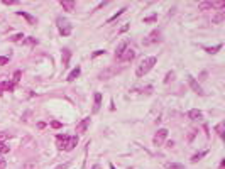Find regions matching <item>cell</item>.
Masks as SVG:
<instances>
[{
	"label": "cell",
	"instance_id": "cell-23",
	"mask_svg": "<svg viewBox=\"0 0 225 169\" xmlns=\"http://www.w3.org/2000/svg\"><path fill=\"white\" fill-rule=\"evenodd\" d=\"M205 154H207V151H203V152H198V154H195L193 157H191V162H198V161L202 159Z\"/></svg>",
	"mask_w": 225,
	"mask_h": 169
},
{
	"label": "cell",
	"instance_id": "cell-27",
	"mask_svg": "<svg viewBox=\"0 0 225 169\" xmlns=\"http://www.w3.org/2000/svg\"><path fill=\"white\" fill-rule=\"evenodd\" d=\"M3 85V90H9V92H14V83H9V81H5V83H2Z\"/></svg>",
	"mask_w": 225,
	"mask_h": 169
},
{
	"label": "cell",
	"instance_id": "cell-42",
	"mask_svg": "<svg viewBox=\"0 0 225 169\" xmlns=\"http://www.w3.org/2000/svg\"><path fill=\"white\" fill-rule=\"evenodd\" d=\"M32 167H34V164H27V166L24 167V169H32Z\"/></svg>",
	"mask_w": 225,
	"mask_h": 169
},
{
	"label": "cell",
	"instance_id": "cell-11",
	"mask_svg": "<svg viewBox=\"0 0 225 169\" xmlns=\"http://www.w3.org/2000/svg\"><path fill=\"white\" fill-rule=\"evenodd\" d=\"M117 71H119V69H115V68H108V69H105V71L100 73L98 78H100V80H108V78H112Z\"/></svg>",
	"mask_w": 225,
	"mask_h": 169
},
{
	"label": "cell",
	"instance_id": "cell-32",
	"mask_svg": "<svg viewBox=\"0 0 225 169\" xmlns=\"http://www.w3.org/2000/svg\"><path fill=\"white\" fill-rule=\"evenodd\" d=\"M3 5H15V3H17V0H3Z\"/></svg>",
	"mask_w": 225,
	"mask_h": 169
},
{
	"label": "cell",
	"instance_id": "cell-44",
	"mask_svg": "<svg viewBox=\"0 0 225 169\" xmlns=\"http://www.w3.org/2000/svg\"><path fill=\"white\" fill-rule=\"evenodd\" d=\"M127 169H132V167H127Z\"/></svg>",
	"mask_w": 225,
	"mask_h": 169
},
{
	"label": "cell",
	"instance_id": "cell-8",
	"mask_svg": "<svg viewBox=\"0 0 225 169\" xmlns=\"http://www.w3.org/2000/svg\"><path fill=\"white\" fill-rule=\"evenodd\" d=\"M69 59H71V51H69L68 47H64L63 51H61V61H63V68H68Z\"/></svg>",
	"mask_w": 225,
	"mask_h": 169
},
{
	"label": "cell",
	"instance_id": "cell-20",
	"mask_svg": "<svg viewBox=\"0 0 225 169\" xmlns=\"http://www.w3.org/2000/svg\"><path fill=\"white\" fill-rule=\"evenodd\" d=\"M223 19H225V12H218V14H217L215 17L212 19V22H213V24H220Z\"/></svg>",
	"mask_w": 225,
	"mask_h": 169
},
{
	"label": "cell",
	"instance_id": "cell-13",
	"mask_svg": "<svg viewBox=\"0 0 225 169\" xmlns=\"http://www.w3.org/2000/svg\"><path fill=\"white\" fill-rule=\"evenodd\" d=\"M127 47H129V42H127V41H122V42L119 44V47L115 49V57H117V59H119V57L122 56V52L125 51Z\"/></svg>",
	"mask_w": 225,
	"mask_h": 169
},
{
	"label": "cell",
	"instance_id": "cell-3",
	"mask_svg": "<svg viewBox=\"0 0 225 169\" xmlns=\"http://www.w3.org/2000/svg\"><path fill=\"white\" fill-rule=\"evenodd\" d=\"M166 137H168V130L166 129H159L156 132V135H154V139H152V144L154 146H162L164 144V141H166Z\"/></svg>",
	"mask_w": 225,
	"mask_h": 169
},
{
	"label": "cell",
	"instance_id": "cell-1",
	"mask_svg": "<svg viewBox=\"0 0 225 169\" xmlns=\"http://www.w3.org/2000/svg\"><path fill=\"white\" fill-rule=\"evenodd\" d=\"M157 63V57H154V56H149V57H144L142 61H141L139 64H137V68H136V75L139 76V78H142L144 75H147L149 71L152 69V66Z\"/></svg>",
	"mask_w": 225,
	"mask_h": 169
},
{
	"label": "cell",
	"instance_id": "cell-18",
	"mask_svg": "<svg viewBox=\"0 0 225 169\" xmlns=\"http://www.w3.org/2000/svg\"><path fill=\"white\" fill-rule=\"evenodd\" d=\"M80 73H81V68H80V66H76V68H74L73 71L68 75V78H66V80H68V81H74L78 76H80Z\"/></svg>",
	"mask_w": 225,
	"mask_h": 169
},
{
	"label": "cell",
	"instance_id": "cell-34",
	"mask_svg": "<svg viewBox=\"0 0 225 169\" xmlns=\"http://www.w3.org/2000/svg\"><path fill=\"white\" fill-rule=\"evenodd\" d=\"M154 20H156V15H151V17H146V19H144V22H146V24H149V22H154Z\"/></svg>",
	"mask_w": 225,
	"mask_h": 169
},
{
	"label": "cell",
	"instance_id": "cell-21",
	"mask_svg": "<svg viewBox=\"0 0 225 169\" xmlns=\"http://www.w3.org/2000/svg\"><path fill=\"white\" fill-rule=\"evenodd\" d=\"M220 49H222V44H217V46H213V47H205V51L210 52V54H215V52L220 51Z\"/></svg>",
	"mask_w": 225,
	"mask_h": 169
},
{
	"label": "cell",
	"instance_id": "cell-12",
	"mask_svg": "<svg viewBox=\"0 0 225 169\" xmlns=\"http://www.w3.org/2000/svg\"><path fill=\"white\" fill-rule=\"evenodd\" d=\"M93 98H95V105H93V113H97L98 110H100V107H102V93H100V92H95Z\"/></svg>",
	"mask_w": 225,
	"mask_h": 169
},
{
	"label": "cell",
	"instance_id": "cell-2",
	"mask_svg": "<svg viewBox=\"0 0 225 169\" xmlns=\"http://www.w3.org/2000/svg\"><path fill=\"white\" fill-rule=\"evenodd\" d=\"M56 26H58V31H59V34L61 36H69L71 34V24H69V20L68 19H64V17H58L56 19Z\"/></svg>",
	"mask_w": 225,
	"mask_h": 169
},
{
	"label": "cell",
	"instance_id": "cell-15",
	"mask_svg": "<svg viewBox=\"0 0 225 169\" xmlns=\"http://www.w3.org/2000/svg\"><path fill=\"white\" fill-rule=\"evenodd\" d=\"M198 9L202 10V12L212 10V9H213V0H208V2H200V3H198Z\"/></svg>",
	"mask_w": 225,
	"mask_h": 169
},
{
	"label": "cell",
	"instance_id": "cell-9",
	"mask_svg": "<svg viewBox=\"0 0 225 169\" xmlns=\"http://www.w3.org/2000/svg\"><path fill=\"white\" fill-rule=\"evenodd\" d=\"M88 125H90V117L83 118V120L76 125V134H85L86 129H88Z\"/></svg>",
	"mask_w": 225,
	"mask_h": 169
},
{
	"label": "cell",
	"instance_id": "cell-6",
	"mask_svg": "<svg viewBox=\"0 0 225 169\" xmlns=\"http://www.w3.org/2000/svg\"><path fill=\"white\" fill-rule=\"evenodd\" d=\"M136 57V51L134 49H130V47H127L125 51L122 52V56L119 57V61H122V63H129V61H132Z\"/></svg>",
	"mask_w": 225,
	"mask_h": 169
},
{
	"label": "cell",
	"instance_id": "cell-37",
	"mask_svg": "<svg viewBox=\"0 0 225 169\" xmlns=\"http://www.w3.org/2000/svg\"><path fill=\"white\" fill-rule=\"evenodd\" d=\"M3 167H5V159L0 157V169H3Z\"/></svg>",
	"mask_w": 225,
	"mask_h": 169
},
{
	"label": "cell",
	"instance_id": "cell-10",
	"mask_svg": "<svg viewBox=\"0 0 225 169\" xmlns=\"http://www.w3.org/2000/svg\"><path fill=\"white\" fill-rule=\"evenodd\" d=\"M59 5L63 7L66 12H73L74 7H76V2H74V0H61Z\"/></svg>",
	"mask_w": 225,
	"mask_h": 169
},
{
	"label": "cell",
	"instance_id": "cell-30",
	"mask_svg": "<svg viewBox=\"0 0 225 169\" xmlns=\"http://www.w3.org/2000/svg\"><path fill=\"white\" fill-rule=\"evenodd\" d=\"M61 125H63V123L58 122V120H53V122H51V127H53V129H61Z\"/></svg>",
	"mask_w": 225,
	"mask_h": 169
},
{
	"label": "cell",
	"instance_id": "cell-41",
	"mask_svg": "<svg viewBox=\"0 0 225 169\" xmlns=\"http://www.w3.org/2000/svg\"><path fill=\"white\" fill-rule=\"evenodd\" d=\"M3 92H5V90H3V85L0 83V95H3Z\"/></svg>",
	"mask_w": 225,
	"mask_h": 169
},
{
	"label": "cell",
	"instance_id": "cell-26",
	"mask_svg": "<svg viewBox=\"0 0 225 169\" xmlns=\"http://www.w3.org/2000/svg\"><path fill=\"white\" fill-rule=\"evenodd\" d=\"M168 169H185V166L180 162H171V164H168Z\"/></svg>",
	"mask_w": 225,
	"mask_h": 169
},
{
	"label": "cell",
	"instance_id": "cell-35",
	"mask_svg": "<svg viewBox=\"0 0 225 169\" xmlns=\"http://www.w3.org/2000/svg\"><path fill=\"white\" fill-rule=\"evenodd\" d=\"M9 63V57H5V56H0V64H7Z\"/></svg>",
	"mask_w": 225,
	"mask_h": 169
},
{
	"label": "cell",
	"instance_id": "cell-31",
	"mask_svg": "<svg viewBox=\"0 0 225 169\" xmlns=\"http://www.w3.org/2000/svg\"><path fill=\"white\" fill-rule=\"evenodd\" d=\"M9 137H10V135L7 134V132H0V142H3L5 139H9Z\"/></svg>",
	"mask_w": 225,
	"mask_h": 169
},
{
	"label": "cell",
	"instance_id": "cell-33",
	"mask_svg": "<svg viewBox=\"0 0 225 169\" xmlns=\"http://www.w3.org/2000/svg\"><path fill=\"white\" fill-rule=\"evenodd\" d=\"M103 52H105V51H103V49H98V51H95L93 54H91V57H98V56H102Z\"/></svg>",
	"mask_w": 225,
	"mask_h": 169
},
{
	"label": "cell",
	"instance_id": "cell-17",
	"mask_svg": "<svg viewBox=\"0 0 225 169\" xmlns=\"http://www.w3.org/2000/svg\"><path fill=\"white\" fill-rule=\"evenodd\" d=\"M17 15H20V17H24V19H26L27 22H29V24H31V26H34V24H36V17H32V15H29L27 12H24V10H19V12H17Z\"/></svg>",
	"mask_w": 225,
	"mask_h": 169
},
{
	"label": "cell",
	"instance_id": "cell-28",
	"mask_svg": "<svg viewBox=\"0 0 225 169\" xmlns=\"http://www.w3.org/2000/svg\"><path fill=\"white\" fill-rule=\"evenodd\" d=\"M173 80H174V71H169L164 78V83H169V81H173Z\"/></svg>",
	"mask_w": 225,
	"mask_h": 169
},
{
	"label": "cell",
	"instance_id": "cell-29",
	"mask_svg": "<svg viewBox=\"0 0 225 169\" xmlns=\"http://www.w3.org/2000/svg\"><path fill=\"white\" fill-rule=\"evenodd\" d=\"M20 76H22V73H20V71H15V73H14V83H19V81H20Z\"/></svg>",
	"mask_w": 225,
	"mask_h": 169
},
{
	"label": "cell",
	"instance_id": "cell-14",
	"mask_svg": "<svg viewBox=\"0 0 225 169\" xmlns=\"http://www.w3.org/2000/svg\"><path fill=\"white\" fill-rule=\"evenodd\" d=\"M188 117L191 118V120H202V118H203V113L200 112V110L193 108V110H190V112H188Z\"/></svg>",
	"mask_w": 225,
	"mask_h": 169
},
{
	"label": "cell",
	"instance_id": "cell-16",
	"mask_svg": "<svg viewBox=\"0 0 225 169\" xmlns=\"http://www.w3.org/2000/svg\"><path fill=\"white\" fill-rule=\"evenodd\" d=\"M76 146H78V137H76V135H73V137H69V139H68V146H66V152L73 151Z\"/></svg>",
	"mask_w": 225,
	"mask_h": 169
},
{
	"label": "cell",
	"instance_id": "cell-19",
	"mask_svg": "<svg viewBox=\"0 0 225 169\" xmlns=\"http://www.w3.org/2000/svg\"><path fill=\"white\" fill-rule=\"evenodd\" d=\"M124 12H127V9H125V7H124V9H120V10L117 12V14H114V15H112V17H110V19H108V20H107V22H108V24H112V22H114V20H117V19L120 17V15H122V14H124Z\"/></svg>",
	"mask_w": 225,
	"mask_h": 169
},
{
	"label": "cell",
	"instance_id": "cell-38",
	"mask_svg": "<svg viewBox=\"0 0 225 169\" xmlns=\"http://www.w3.org/2000/svg\"><path fill=\"white\" fill-rule=\"evenodd\" d=\"M127 31H129V24H125V26L120 29V32H127Z\"/></svg>",
	"mask_w": 225,
	"mask_h": 169
},
{
	"label": "cell",
	"instance_id": "cell-5",
	"mask_svg": "<svg viewBox=\"0 0 225 169\" xmlns=\"http://www.w3.org/2000/svg\"><path fill=\"white\" fill-rule=\"evenodd\" d=\"M159 41H161V32L157 31V29H154L151 34H149L147 37H146L144 44H156V42H159Z\"/></svg>",
	"mask_w": 225,
	"mask_h": 169
},
{
	"label": "cell",
	"instance_id": "cell-25",
	"mask_svg": "<svg viewBox=\"0 0 225 169\" xmlns=\"http://www.w3.org/2000/svg\"><path fill=\"white\" fill-rule=\"evenodd\" d=\"M9 151H10V147L5 142H0V154H7Z\"/></svg>",
	"mask_w": 225,
	"mask_h": 169
},
{
	"label": "cell",
	"instance_id": "cell-24",
	"mask_svg": "<svg viewBox=\"0 0 225 169\" xmlns=\"http://www.w3.org/2000/svg\"><path fill=\"white\" fill-rule=\"evenodd\" d=\"M223 127H225V123H223V122H220V123H218V125H217V127H215L217 134H218V135H220V137H223Z\"/></svg>",
	"mask_w": 225,
	"mask_h": 169
},
{
	"label": "cell",
	"instance_id": "cell-4",
	"mask_svg": "<svg viewBox=\"0 0 225 169\" xmlns=\"http://www.w3.org/2000/svg\"><path fill=\"white\" fill-rule=\"evenodd\" d=\"M186 80H188V85L191 86V90H193L195 93H198V95H205V92H203V88H202V85H200L193 76H190V75H188V78H186Z\"/></svg>",
	"mask_w": 225,
	"mask_h": 169
},
{
	"label": "cell",
	"instance_id": "cell-7",
	"mask_svg": "<svg viewBox=\"0 0 225 169\" xmlns=\"http://www.w3.org/2000/svg\"><path fill=\"white\" fill-rule=\"evenodd\" d=\"M68 139H69V135H58L56 137V146H58V149H61V151H66V146H68Z\"/></svg>",
	"mask_w": 225,
	"mask_h": 169
},
{
	"label": "cell",
	"instance_id": "cell-36",
	"mask_svg": "<svg viewBox=\"0 0 225 169\" xmlns=\"http://www.w3.org/2000/svg\"><path fill=\"white\" fill-rule=\"evenodd\" d=\"M27 42L29 44H37V39L36 37H27Z\"/></svg>",
	"mask_w": 225,
	"mask_h": 169
},
{
	"label": "cell",
	"instance_id": "cell-43",
	"mask_svg": "<svg viewBox=\"0 0 225 169\" xmlns=\"http://www.w3.org/2000/svg\"><path fill=\"white\" fill-rule=\"evenodd\" d=\"M110 169H115V166H114V164H110Z\"/></svg>",
	"mask_w": 225,
	"mask_h": 169
},
{
	"label": "cell",
	"instance_id": "cell-39",
	"mask_svg": "<svg viewBox=\"0 0 225 169\" xmlns=\"http://www.w3.org/2000/svg\"><path fill=\"white\" fill-rule=\"evenodd\" d=\"M105 5H107V2H102V3H98L97 9H102V7H105ZM97 9H95V10H97Z\"/></svg>",
	"mask_w": 225,
	"mask_h": 169
},
{
	"label": "cell",
	"instance_id": "cell-22",
	"mask_svg": "<svg viewBox=\"0 0 225 169\" xmlns=\"http://www.w3.org/2000/svg\"><path fill=\"white\" fill-rule=\"evenodd\" d=\"M24 39H26V37H24V34H22V32H19V34H14V36L10 37L12 42H19V41H24Z\"/></svg>",
	"mask_w": 225,
	"mask_h": 169
},
{
	"label": "cell",
	"instance_id": "cell-40",
	"mask_svg": "<svg viewBox=\"0 0 225 169\" xmlns=\"http://www.w3.org/2000/svg\"><path fill=\"white\" fill-rule=\"evenodd\" d=\"M37 127H39V129H44V127H46V123H44V122H39V125H37Z\"/></svg>",
	"mask_w": 225,
	"mask_h": 169
}]
</instances>
